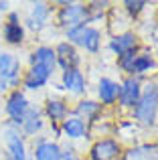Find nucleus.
<instances>
[{
  "instance_id": "obj_1",
  "label": "nucleus",
  "mask_w": 158,
  "mask_h": 160,
  "mask_svg": "<svg viewBox=\"0 0 158 160\" xmlns=\"http://www.w3.org/2000/svg\"><path fill=\"white\" fill-rule=\"evenodd\" d=\"M65 39L75 49H83L89 55H97L101 49V31L93 24H79V27L67 28Z\"/></svg>"
},
{
  "instance_id": "obj_2",
  "label": "nucleus",
  "mask_w": 158,
  "mask_h": 160,
  "mask_svg": "<svg viewBox=\"0 0 158 160\" xmlns=\"http://www.w3.org/2000/svg\"><path fill=\"white\" fill-rule=\"evenodd\" d=\"M132 112V120L138 126H144V128H150V126L156 124L158 118V99L154 93V83L146 85L142 89V95L136 102V106L130 109Z\"/></svg>"
},
{
  "instance_id": "obj_3",
  "label": "nucleus",
  "mask_w": 158,
  "mask_h": 160,
  "mask_svg": "<svg viewBox=\"0 0 158 160\" xmlns=\"http://www.w3.org/2000/svg\"><path fill=\"white\" fill-rule=\"evenodd\" d=\"M0 134H2V144H4V160H28V146L27 138L22 136L20 128L12 124L0 126Z\"/></svg>"
},
{
  "instance_id": "obj_4",
  "label": "nucleus",
  "mask_w": 158,
  "mask_h": 160,
  "mask_svg": "<svg viewBox=\"0 0 158 160\" xmlns=\"http://www.w3.org/2000/svg\"><path fill=\"white\" fill-rule=\"evenodd\" d=\"M31 102H28L27 93L22 89H10L4 95V116H6V124H12L16 128H20L24 116H27Z\"/></svg>"
},
{
  "instance_id": "obj_5",
  "label": "nucleus",
  "mask_w": 158,
  "mask_h": 160,
  "mask_svg": "<svg viewBox=\"0 0 158 160\" xmlns=\"http://www.w3.org/2000/svg\"><path fill=\"white\" fill-rule=\"evenodd\" d=\"M59 10H57V24L63 31L79 24H89V16H87V4L81 2H57Z\"/></svg>"
},
{
  "instance_id": "obj_6",
  "label": "nucleus",
  "mask_w": 158,
  "mask_h": 160,
  "mask_svg": "<svg viewBox=\"0 0 158 160\" xmlns=\"http://www.w3.org/2000/svg\"><path fill=\"white\" fill-rule=\"evenodd\" d=\"M0 79L8 83L10 89H18L22 79V61L16 53L0 49Z\"/></svg>"
},
{
  "instance_id": "obj_7",
  "label": "nucleus",
  "mask_w": 158,
  "mask_h": 160,
  "mask_svg": "<svg viewBox=\"0 0 158 160\" xmlns=\"http://www.w3.org/2000/svg\"><path fill=\"white\" fill-rule=\"evenodd\" d=\"M0 37L6 45L10 47H20L27 39V28H24L22 20H20V12L18 10H10L6 12L2 27H0Z\"/></svg>"
},
{
  "instance_id": "obj_8",
  "label": "nucleus",
  "mask_w": 158,
  "mask_h": 160,
  "mask_svg": "<svg viewBox=\"0 0 158 160\" xmlns=\"http://www.w3.org/2000/svg\"><path fill=\"white\" fill-rule=\"evenodd\" d=\"M55 71L47 69V67H41V65H28V69L22 73V87L20 89L27 93V91H41L43 87L49 85V81L53 79Z\"/></svg>"
},
{
  "instance_id": "obj_9",
  "label": "nucleus",
  "mask_w": 158,
  "mask_h": 160,
  "mask_svg": "<svg viewBox=\"0 0 158 160\" xmlns=\"http://www.w3.org/2000/svg\"><path fill=\"white\" fill-rule=\"evenodd\" d=\"M124 146L116 138H99L89 148V160H122Z\"/></svg>"
},
{
  "instance_id": "obj_10",
  "label": "nucleus",
  "mask_w": 158,
  "mask_h": 160,
  "mask_svg": "<svg viewBox=\"0 0 158 160\" xmlns=\"http://www.w3.org/2000/svg\"><path fill=\"white\" fill-rule=\"evenodd\" d=\"M49 18H51V6L47 2H32L22 24H24V28H28L32 32H41L47 28Z\"/></svg>"
},
{
  "instance_id": "obj_11",
  "label": "nucleus",
  "mask_w": 158,
  "mask_h": 160,
  "mask_svg": "<svg viewBox=\"0 0 158 160\" xmlns=\"http://www.w3.org/2000/svg\"><path fill=\"white\" fill-rule=\"evenodd\" d=\"M142 89L144 85L140 77H124V81H120V98H118L120 108L132 109L142 95Z\"/></svg>"
},
{
  "instance_id": "obj_12",
  "label": "nucleus",
  "mask_w": 158,
  "mask_h": 160,
  "mask_svg": "<svg viewBox=\"0 0 158 160\" xmlns=\"http://www.w3.org/2000/svg\"><path fill=\"white\" fill-rule=\"evenodd\" d=\"M31 160H63L61 158V144L57 140H51L49 136L32 138Z\"/></svg>"
},
{
  "instance_id": "obj_13",
  "label": "nucleus",
  "mask_w": 158,
  "mask_h": 160,
  "mask_svg": "<svg viewBox=\"0 0 158 160\" xmlns=\"http://www.w3.org/2000/svg\"><path fill=\"white\" fill-rule=\"evenodd\" d=\"M55 49V57H57V67H59L61 71H69V69H79V65H81V55H79V49H75L71 43H67V41H61V43H57Z\"/></svg>"
},
{
  "instance_id": "obj_14",
  "label": "nucleus",
  "mask_w": 158,
  "mask_h": 160,
  "mask_svg": "<svg viewBox=\"0 0 158 160\" xmlns=\"http://www.w3.org/2000/svg\"><path fill=\"white\" fill-rule=\"evenodd\" d=\"M59 89H65L71 95H83L87 91V77L81 69H69V71H61V83Z\"/></svg>"
},
{
  "instance_id": "obj_15",
  "label": "nucleus",
  "mask_w": 158,
  "mask_h": 160,
  "mask_svg": "<svg viewBox=\"0 0 158 160\" xmlns=\"http://www.w3.org/2000/svg\"><path fill=\"white\" fill-rule=\"evenodd\" d=\"M107 49H110L116 57H122V55H126V53L138 51L140 43H138V37H136L132 31H124V32L114 35L110 41H107Z\"/></svg>"
},
{
  "instance_id": "obj_16",
  "label": "nucleus",
  "mask_w": 158,
  "mask_h": 160,
  "mask_svg": "<svg viewBox=\"0 0 158 160\" xmlns=\"http://www.w3.org/2000/svg\"><path fill=\"white\" fill-rule=\"evenodd\" d=\"M45 124H47V122H45L43 109L31 103V108H28L22 124H20V132H22L24 138H37L45 130Z\"/></svg>"
},
{
  "instance_id": "obj_17",
  "label": "nucleus",
  "mask_w": 158,
  "mask_h": 160,
  "mask_svg": "<svg viewBox=\"0 0 158 160\" xmlns=\"http://www.w3.org/2000/svg\"><path fill=\"white\" fill-rule=\"evenodd\" d=\"M59 126H61V136L67 138V142L81 140V138H87V134H89V124H85L81 118L73 116V113L65 118Z\"/></svg>"
},
{
  "instance_id": "obj_18",
  "label": "nucleus",
  "mask_w": 158,
  "mask_h": 160,
  "mask_svg": "<svg viewBox=\"0 0 158 160\" xmlns=\"http://www.w3.org/2000/svg\"><path fill=\"white\" fill-rule=\"evenodd\" d=\"M41 109H43L45 120H49L51 124H57V126H59L65 118L71 116L67 102L61 99V98H47V99H45V106L41 108Z\"/></svg>"
},
{
  "instance_id": "obj_19",
  "label": "nucleus",
  "mask_w": 158,
  "mask_h": 160,
  "mask_svg": "<svg viewBox=\"0 0 158 160\" xmlns=\"http://www.w3.org/2000/svg\"><path fill=\"white\" fill-rule=\"evenodd\" d=\"M120 98V83L111 77H101L97 81V102L103 108L116 106Z\"/></svg>"
},
{
  "instance_id": "obj_20",
  "label": "nucleus",
  "mask_w": 158,
  "mask_h": 160,
  "mask_svg": "<svg viewBox=\"0 0 158 160\" xmlns=\"http://www.w3.org/2000/svg\"><path fill=\"white\" fill-rule=\"evenodd\" d=\"M101 112H103V106L97 99H79L75 109H73V116L81 118L85 124H93V122L99 120Z\"/></svg>"
},
{
  "instance_id": "obj_21",
  "label": "nucleus",
  "mask_w": 158,
  "mask_h": 160,
  "mask_svg": "<svg viewBox=\"0 0 158 160\" xmlns=\"http://www.w3.org/2000/svg\"><path fill=\"white\" fill-rule=\"evenodd\" d=\"M28 65H41L47 67L51 71H57V57H55V49L49 45H39L37 49H32L28 55Z\"/></svg>"
},
{
  "instance_id": "obj_22",
  "label": "nucleus",
  "mask_w": 158,
  "mask_h": 160,
  "mask_svg": "<svg viewBox=\"0 0 158 160\" xmlns=\"http://www.w3.org/2000/svg\"><path fill=\"white\" fill-rule=\"evenodd\" d=\"M158 69V63L154 59V55L148 51H138L134 57V63H132V77H140L142 79L146 73H152V71Z\"/></svg>"
},
{
  "instance_id": "obj_23",
  "label": "nucleus",
  "mask_w": 158,
  "mask_h": 160,
  "mask_svg": "<svg viewBox=\"0 0 158 160\" xmlns=\"http://www.w3.org/2000/svg\"><path fill=\"white\" fill-rule=\"evenodd\" d=\"M122 160H158V144H138L124 150Z\"/></svg>"
},
{
  "instance_id": "obj_24",
  "label": "nucleus",
  "mask_w": 158,
  "mask_h": 160,
  "mask_svg": "<svg viewBox=\"0 0 158 160\" xmlns=\"http://www.w3.org/2000/svg\"><path fill=\"white\" fill-rule=\"evenodd\" d=\"M110 8V2H89L87 4V16H89V24L95 22V20H101L106 10Z\"/></svg>"
},
{
  "instance_id": "obj_25",
  "label": "nucleus",
  "mask_w": 158,
  "mask_h": 160,
  "mask_svg": "<svg viewBox=\"0 0 158 160\" xmlns=\"http://www.w3.org/2000/svg\"><path fill=\"white\" fill-rule=\"evenodd\" d=\"M136 53H138V51L126 53V55H122V57H116V63H118L120 71H122V73H126V77H132V63H134Z\"/></svg>"
},
{
  "instance_id": "obj_26",
  "label": "nucleus",
  "mask_w": 158,
  "mask_h": 160,
  "mask_svg": "<svg viewBox=\"0 0 158 160\" xmlns=\"http://www.w3.org/2000/svg\"><path fill=\"white\" fill-rule=\"evenodd\" d=\"M122 6H124V10H126L130 16H138L140 12L146 10L148 2H144V0H124Z\"/></svg>"
},
{
  "instance_id": "obj_27",
  "label": "nucleus",
  "mask_w": 158,
  "mask_h": 160,
  "mask_svg": "<svg viewBox=\"0 0 158 160\" xmlns=\"http://www.w3.org/2000/svg\"><path fill=\"white\" fill-rule=\"evenodd\" d=\"M77 154H75V146L71 144V142H65V144H61V158L63 160H71V158H75Z\"/></svg>"
},
{
  "instance_id": "obj_28",
  "label": "nucleus",
  "mask_w": 158,
  "mask_h": 160,
  "mask_svg": "<svg viewBox=\"0 0 158 160\" xmlns=\"http://www.w3.org/2000/svg\"><path fill=\"white\" fill-rule=\"evenodd\" d=\"M51 134H53V138H51V140H57V138H61V126L51 124Z\"/></svg>"
},
{
  "instance_id": "obj_29",
  "label": "nucleus",
  "mask_w": 158,
  "mask_h": 160,
  "mask_svg": "<svg viewBox=\"0 0 158 160\" xmlns=\"http://www.w3.org/2000/svg\"><path fill=\"white\" fill-rule=\"evenodd\" d=\"M8 91H10V87H8V83L0 79V95H6Z\"/></svg>"
},
{
  "instance_id": "obj_30",
  "label": "nucleus",
  "mask_w": 158,
  "mask_h": 160,
  "mask_svg": "<svg viewBox=\"0 0 158 160\" xmlns=\"http://www.w3.org/2000/svg\"><path fill=\"white\" fill-rule=\"evenodd\" d=\"M0 12H10V2H6V0H0Z\"/></svg>"
},
{
  "instance_id": "obj_31",
  "label": "nucleus",
  "mask_w": 158,
  "mask_h": 160,
  "mask_svg": "<svg viewBox=\"0 0 158 160\" xmlns=\"http://www.w3.org/2000/svg\"><path fill=\"white\" fill-rule=\"evenodd\" d=\"M154 93H156V99H158V79H156V83H154Z\"/></svg>"
},
{
  "instance_id": "obj_32",
  "label": "nucleus",
  "mask_w": 158,
  "mask_h": 160,
  "mask_svg": "<svg viewBox=\"0 0 158 160\" xmlns=\"http://www.w3.org/2000/svg\"><path fill=\"white\" fill-rule=\"evenodd\" d=\"M71 160H83V158H79V156H75V158H71Z\"/></svg>"
},
{
  "instance_id": "obj_33",
  "label": "nucleus",
  "mask_w": 158,
  "mask_h": 160,
  "mask_svg": "<svg viewBox=\"0 0 158 160\" xmlns=\"http://www.w3.org/2000/svg\"><path fill=\"white\" fill-rule=\"evenodd\" d=\"M28 160H31V158H28Z\"/></svg>"
},
{
  "instance_id": "obj_34",
  "label": "nucleus",
  "mask_w": 158,
  "mask_h": 160,
  "mask_svg": "<svg viewBox=\"0 0 158 160\" xmlns=\"http://www.w3.org/2000/svg\"><path fill=\"white\" fill-rule=\"evenodd\" d=\"M0 126H2V124H0Z\"/></svg>"
}]
</instances>
